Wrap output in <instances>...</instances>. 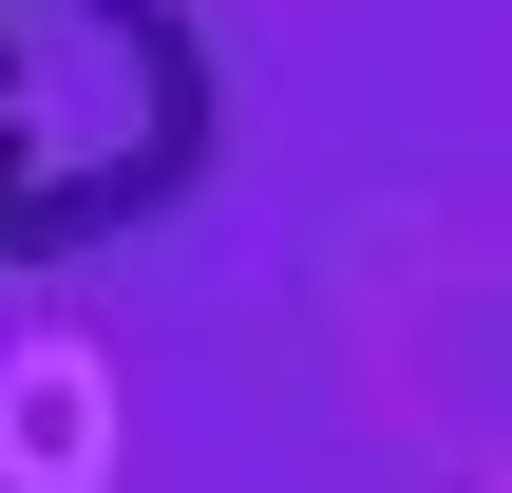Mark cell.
Wrapping results in <instances>:
<instances>
[{
  "mask_svg": "<svg viewBox=\"0 0 512 493\" xmlns=\"http://www.w3.org/2000/svg\"><path fill=\"white\" fill-rule=\"evenodd\" d=\"M209 171V38L171 0H0V266H95Z\"/></svg>",
  "mask_w": 512,
  "mask_h": 493,
  "instance_id": "cell-1",
  "label": "cell"
}]
</instances>
